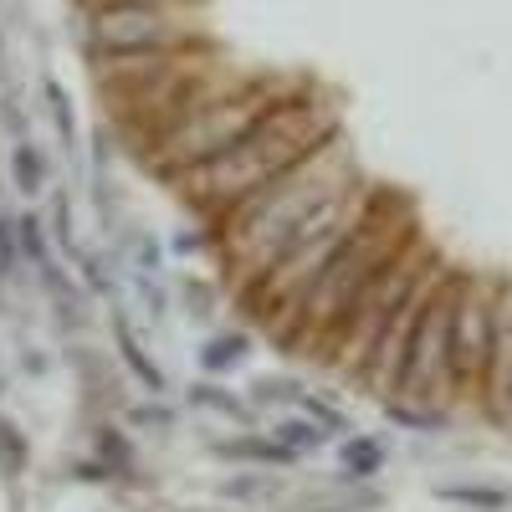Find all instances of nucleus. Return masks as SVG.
<instances>
[{
	"mask_svg": "<svg viewBox=\"0 0 512 512\" xmlns=\"http://www.w3.org/2000/svg\"><path fill=\"white\" fill-rule=\"evenodd\" d=\"M333 134H338V118L323 103L287 93L282 103H272L262 118H256L226 154H216L210 164L180 175V190H185V200L200 210V216L226 221L241 200H251L262 185L287 175L297 159H308Z\"/></svg>",
	"mask_w": 512,
	"mask_h": 512,
	"instance_id": "obj_1",
	"label": "nucleus"
},
{
	"mask_svg": "<svg viewBox=\"0 0 512 512\" xmlns=\"http://www.w3.org/2000/svg\"><path fill=\"white\" fill-rule=\"evenodd\" d=\"M354 190V164H349V149L328 139L318 144L308 159H297L287 175H277L272 185H262L251 200H241L231 216H226V246L236 251V262H256V277H262L277 251H282V236L313 216V210L333 195Z\"/></svg>",
	"mask_w": 512,
	"mask_h": 512,
	"instance_id": "obj_2",
	"label": "nucleus"
},
{
	"mask_svg": "<svg viewBox=\"0 0 512 512\" xmlns=\"http://www.w3.org/2000/svg\"><path fill=\"white\" fill-rule=\"evenodd\" d=\"M405 251V226H395L390 216L359 210V221L349 226V236L333 246V256L323 262V272L313 277V287L303 292V303L292 313V333L303 344H328L344 323V313L359 303V292L384 277Z\"/></svg>",
	"mask_w": 512,
	"mask_h": 512,
	"instance_id": "obj_3",
	"label": "nucleus"
},
{
	"mask_svg": "<svg viewBox=\"0 0 512 512\" xmlns=\"http://www.w3.org/2000/svg\"><path fill=\"white\" fill-rule=\"evenodd\" d=\"M282 82L277 77H256V82H236V88L226 98H216L210 108L190 113L185 123L175 128H164L159 139H149V169L154 175H169V180H180L190 175V169L210 164L216 154H226L246 128L262 118L272 103H282Z\"/></svg>",
	"mask_w": 512,
	"mask_h": 512,
	"instance_id": "obj_4",
	"label": "nucleus"
},
{
	"mask_svg": "<svg viewBox=\"0 0 512 512\" xmlns=\"http://www.w3.org/2000/svg\"><path fill=\"white\" fill-rule=\"evenodd\" d=\"M185 47H200L190 6H82V52L93 62Z\"/></svg>",
	"mask_w": 512,
	"mask_h": 512,
	"instance_id": "obj_5",
	"label": "nucleus"
},
{
	"mask_svg": "<svg viewBox=\"0 0 512 512\" xmlns=\"http://www.w3.org/2000/svg\"><path fill=\"white\" fill-rule=\"evenodd\" d=\"M451 297H456V282H436L431 297L420 303L415 313V328H410V344H405V359H400V374H395V395L400 405H441L451 395V354H446V338H451Z\"/></svg>",
	"mask_w": 512,
	"mask_h": 512,
	"instance_id": "obj_6",
	"label": "nucleus"
},
{
	"mask_svg": "<svg viewBox=\"0 0 512 512\" xmlns=\"http://www.w3.org/2000/svg\"><path fill=\"white\" fill-rule=\"evenodd\" d=\"M446 354H451V390L456 395L487 390L492 354H497V297L482 282H456Z\"/></svg>",
	"mask_w": 512,
	"mask_h": 512,
	"instance_id": "obj_7",
	"label": "nucleus"
},
{
	"mask_svg": "<svg viewBox=\"0 0 512 512\" xmlns=\"http://www.w3.org/2000/svg\"><path fill=\"white\" fill-rule=\"evenodd\" d=\"M272 441H277L287 456H308V451H318V446L328 441V431H323L318 420H308V415H287V420L272 425Z\"/></svg>",
	"mask_w": 512,
	"mask_h": 512,
	"instance_id": "obj_8",
	"label": "nucleus"
},
{
	"mask_svg": "<svg viewBox=\"0 0 512 512\" xmlns=\"http://www.w3.org/2000/svg\"><path fill=\"white\" fill-rule=\"evenodd\" d=\"M338 466H344L349 482H364L384 466V446L374 436H354V441H344V451H338Z\"/></svg>",
	"mask_w": 512,
	"mask_h": 512,
	"instance_id": "obj_9",
	"label": "nucleus"
},
{
	"mask_svg": "<svg viewBox=\"0 0 512 512\" xmlns=\"http://www.w3.org/2000/svg\"><path fill=\"white\" fill-rule=\"evenodd\" d=\"M246 333H216L210 338V344L200 349V364L210 369V374H221V369H231V364H241L246 359Z\"/></svg>",
	"mask_w": 512,
	"mask_h": 512,
	"instance_id": "obj_10",
	"label": "nucleus"
},
{
	"mask_svg": "<svg viewBox=\"0 0 512 512\" xmlns=\"http://www.w3.org/2000/svg\"><path fill=\"white\" fill-rule=\"evenodd\" d=\"M41 103H47V113H52V123H57V139L72 149V144H77V118H72L67 88H62V82H47V88H41Z\"/></svg>",
	"mask_w": 512,
	"mask_h": 512,
	"instance_id": "obj_11",
	"label": "nucleus"
},
{
	"mask_svg": "<svg viewBox=\"0 0 512 512\" xmlns=\"http://www.w3.org/2000/svg\"><path fill=\"white\" fill-rule=\"evenodd\" d=\"M113 333H118V354H123V364H128V369H134V374H139V379L149 384V390H159V384H164V379H159V369H154V359H149V354L139 349V338H134V333H128V323H118Z\"/></svg>",
	"mask_w": 512,
	"mask_h": 512,
	"instance_id": "obj_12",
	"label": "nucleus"
},
{
	"mask_svg": "<svg viewBox=\"0 0 512 512\" xmlns=\"http://www.w3.org/2000/svg\"><path fill=\"white\" fill-rule=\"evenodd\" d=\"M190 400H195V405H205V410H221V415H231V420H246V405H241L236 395H226L221 384H195Z\"/></svg>",
	"mask_w": 512,
	"mask_h": 512,
	"instance_id": "obj_13",
	"label": "nucleus"
},
{
	"mask_svg": "<svg viewBox=\"0 0 512 512\" xmlns=\"http://www.w3.org/2000/svg\"><path fill=\"white\" fill-rule=\"evenodd\" d=\"M11 169H16V185H21V190H41V154H36L26 139L11 149Z\"/></svg>",
	"mask_w": 512,
	"mask_h": 512,
	"instance_id": "obj_14",
	"label": "nucleus"
},
{
	"mask_svg": "<svg viewBox=\"0 0 512 512\" xmlns=\"http://www.w3.org/2000/svg\"><path fill=\"white\" fill-rule=\"evenodd\" d=\"M446 502H466V507H502L507 492H492V487H441Z\"/></svg>",
	"mask_w": 512,
	"mask_h": 512,
	"instance_id": "obj_15",
	"label": "nucleus"
},
{
	"mask_svg": "<svg viewBox=\"0 0 512 512\" xmlns=\"http://www.w3.org/2000/svg\"><path fill=\"white\" fill-rule=\"evenodd\" d=\"M16 236H21V251L31 256L36 267L47 262V241H41V216H21V221H16Z\"/></svg>",
	"mask_w": 512,
	"mask_h": 512,
	"instance_id": "obj_16",
	"label": "nucleus"
},
{
	"mask_svg": "<svg viewBox=\"0 0 512 512\" xmlns=\"http://www.w3.org/2000/svg\"><path fill=\"white\" fill-rule=\"evenodd\" d=\"M0 466L6 472H21L26 466V441L16 436V425H0Z\"/></svg>",
	"mask_w": 512,
	"mask_h": 512,
	"instance_id": "obj_17",
	"label": "nucleus"
},
{
	"mask_svg": "<svg viewBox=\"0 0 512 512\" xmlns=\"http://www.w3.org/2000/svg\"><path fill=\"white\" fill-rule=\"evenodd\" d=\"M21 262V251H16V221L0 216V277H11Z\"/></svg>",
	"mask_w": 512,
	"mask_h": 512,
	"instance_id": "obj_18",
	"label": "nucleus"
},
{
	"mask_svg": "<svg viewBox=\"0 0 512 512\" xmlns=\"http://www.w3.org/2000/svg\"><path fill=\"white\" fill-rule=\"evenodd\" d=\"M82 6H200V0H82Z\"/></svg>",
	"mask_w": 512,
	"mask_h": 512,
	"instance_id": "obj_19",
	"label": "nucleus"
}]
</instances>
